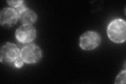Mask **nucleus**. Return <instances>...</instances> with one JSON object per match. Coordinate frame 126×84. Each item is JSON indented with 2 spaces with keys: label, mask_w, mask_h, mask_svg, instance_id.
<instances>
[{
  "label": "nucleus",
  "mask_w": 126,
  "mask_h": 84,
  "mask_svg": "<svg viewBox=\"0 0 126 84\" xmlns=\"http://www.w3.org/2000/svg\"><path fill=\"white\" fill-rule=\"evenodd\" d=\"M109 38L116 43H123L126 38V23L124 19L117 18L110 22L107 27Z\"/></svg>",
  "instance_id": "f257e3e1"
},
{
  "label": "nucleus",
  "mask_w": 126,
  "mask_h": 84,
  "mask_svg": "<svg viewBox=\"0 0 126 84\" xmlns=\"http://www.w3.org/2000/svg\"><path fill=\"white\" fill-rule=\"evenodd\" d=\"M19 20L22 25H32L36 22L37 17L33 10L29 9L26 6L18 12Z\"/></svg>",
  "instance_id": "0eeeda50"
},
{
  "label": "nucleus",
  "mask_w": 126,
  "mask_h": 84,
  "mask_svg": "<svg viewBox=\"0 0 126 84\" xmlns=\"http://www.w3.org/2000/svg\"><path fill=\"white\" fill-rule=\"evenodd\" d=\"M24 61L22 60V59L20 57H19L15 61V62L14 63V65L15 67L17 68H21L23 65H24Z\"/></svg>",
  "instance_id": "9d476101"
},
{
  "label": "nucleus",
  "mask_w": 126,
  "mask_h": 84,
  "mask_svg": "<svg viewBox=\"0 0 126 84\" xmlns=\"http://www.w3.org/2000/svg\"><path fill=\"white\" fill-rule=\"evenodd\" d=\"M42 51L37 45L28 44L21 50L20 57L26 64H34L38 62L42 57Z\"/></svg>",
  "instance_id": "7ed1b4c3"
},
{
  "label": "nucleus",
  "mask_w": 126,
  "mask_h": 84,
  "mask_svg": "<svg viewBox=\"0 0 126 84\" xmlns=\"http://www.w3.org/2000/svg\"><path fill=\"white\" fill-rule=\"evenodd\" d=\"M7 2L9 5L16 10L17 12L21 10L23 7L26 6L23 1H7Z\"/></svg>",
  "instance_id": "6e6552de"
},
{
  "label": "nucleus",
  "mask_w": 126,
  "mask_h": 84,
  "mask_svg": "<svg viewBox=\"0 0 126 84\" xmlns=\"http://www.w3.org/2000/svg\"><path fill=\"white\" fill-rule=\"evenodd\" d=\"M20 52L18 47L15 44L7 42L4 44L0 50V61L2 63L12 64L20 57Z\"/></svg>",
  "instance_id": "f03ea898"
},
{
  "label": "nucleus",
  "mask_w": 126,
  "mask_h": 84,
  "mask_svg": "<svg viewBox=\"0 0 126 84\" xmlns=\"http://www.w3.org/2000/svg\"><path fill=\"white\" fill-rule=\"evenodd\" d=\"M36 31L32 25H22L15 32L16 38L22 44H29L36 37Z\"/></svg>",
  "instance_id": "39448f33"
},
{
  "label": "nucleus",
  "mask_w": 126,
  "mask_h": 84,
  "mask_svg": "<svg viewBox=\"0 0 126 84\" xmlns=\"http://www.w3.org/2000/svg\"><path fill=\"white\" fill-rule=\"evenodd\" d=\"M126 83V70L121 71L115 80V84H125Z\"/></svg>",
  "instance_id": "1a4fd4ad"
},
{
  "label": "nucleus",
  "mask_w": 126,
  "mask_h": 84,
  "mask_svg": "<svg viewBox=\"0 0 126 84\" xmlns=\"http://www.w3.org/2000/svg\"><path fill=\"white\" fill-rule=\"evenodd\" d=\"M101 41V38L99 33L94 31H87L80 36L79 46L84 50H91L99 46Z\"/></svg>",
  "instance_id": "20e7f679"
},
{
  "label": "nucleus",
  "mask_w": 126,
  "mask_h": 84,
  "mask_svg": "<svg viewBox=\"0 0 126 84\" xmlns=\"http://www.w3.org/2000/svg\"><path fill=\"white\" fill-rule=\"evenodd\" d=\"M19 19L17 11L12 7H5L0 12V24L6 28L14 25Z\"/></svg>",
  "instance_id": "423d86ee"
}]
</instances>
